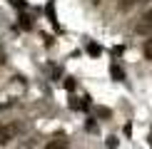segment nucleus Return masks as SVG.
Masks as SVG:
<instances>
[{
  "label": "nucleus",
  "instance_id": "f257e3e1",
  "mask_svg": "<svg viewBox=\"0 0 152 149\" xmlns=\"http://www.w3.org/2000/svg\"><path fill=\"white\" fill-rule=\"evenodd\" d=\"M23 124L20 122H8V124H3L0 127V144H8V142L12 139H18V134H23Z\"/></svg>",
  "mask_w": 152,
  "mask_h": 149
},
{
  "label": "nucleus",
  "instance_id": "f03ea898",
  "mask_svg": "<svg viewBox=\"0 0 152 149\" xmlns=\"http://www.w3.org/2000/svg\"><path fill=\"white\" fill-rule=\"evenodd\" d=\"M135 33H140V35H150L152 33V8L140 17V22L135 25Z\"/></svg>",
  "mask_w": 152,
  "mask_h": 149
},
{
  "label": "nucleus",
  "instance_id": "7ed1b4c3",
  "mask_svg": "<svg viewBox=\"0 0 152 149\" xmlns=\"http://www.w3.org/2000/svg\"><path fill=\"white\" fill-rule=\"evenodd\" d=\"M42 149H67V139L65 137H53Z\"/></svg>",
  "mask_w": 152,
  "mask_h": 149
},
{
  "label": "nucleus",
  "instance_id": "20e7f679",
  "mask_svg": "<svg viewBox=\"0 0 152 149\" xmlns=\"http://www.w3.org/2000/svg\"><path fill=\"white\" fill-rule=\"evenodd\" d=\"M142 52H145V57L147 60H152V35L145 40V45H142Z\"/></svg>",
  "mask_w": 152,
  "mask_h": 149
},
{
  "label": "nucleus",
  "instance_id": "39448f33",
  "mask_svg": "<svg viewBox=\"0 0 152 149\" xmlns=\"http://www.w3.org/2000/svg\"><path fill=\"white\" fill-rule=\"evenodd\" d=\"M135 5H137V0H120V3H117V8L122 10V12H127L130 8H135Z\"/></svg>",
  "mask_w": 152,
  "mask_h": 149
},
{
  "label": "nucleus",
  "instance_id": "423d86ee",
  "mask_svg": "<svg viewBox=\"0 0 152 149\" xmlns=\"http://www.w3.org/2000/svg\"><path fill=\"white\" fill-rule=\"evenodd\" d=\"M112 77H115V80H122V77H125V74H122V70H120L117 65H112Z\"/></svg>",
  "mask_w": 152,
  "mask_h": 149
},
{
  "label": "nucleus",
  "instance_id": "0eeeda50",
  "mask_svg": "<svg viewBox=\"0 0 152 149\" xmlns=\"http://www.w3.org/2000/svg\"><path fill=\"white\" fill-rule=\"evenodd\" d=\"M137 3H150V0H137Z\"/></svg>",
  "mask_w": 152,
  "mask_h": 149
}]
</instances>
